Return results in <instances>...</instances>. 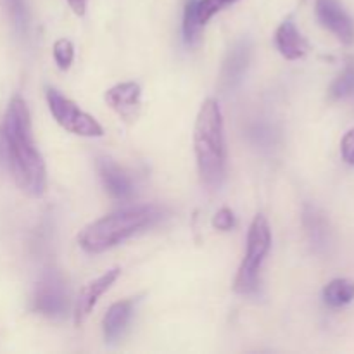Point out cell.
I'll list each match as a JSON object with an SVG mask.
<instances>
[{
    "label": "cell",
    "instance_id": "5bb4252c",
    "mask_svg": "<svg viewBox=\"0 0 354 354\" xmlns=\"http://www.w3.org/2000/svg\"><path fill=\"white\" fill-rule=\"evenodd\" d=\"M131 311H133L131 301H120L107 310L106 317H104V335L107 341H116L123 334L131 318Z\"/></svg>",
    "mask_w": 354,
    "mask_h": 354
},
{
    "label": "cell",
    "instance_id": "603a6c76",
    "mask_svg": "<svg viewBox=\"0 0 354 354\" xmlns=\"http://www.w3.org/2000/svg\"><path fill=\"white\" fill-rule=\"evenodd\" d=\"M341 154H342V159H344L348 165L354 166V128H351V130L342 137Z\"/></svg>",
    "mask_w": 354,
    "mask_h": 354
},
{
    "label": "cell",
    "instance_id": "30bf717a",
    "mask_svg": "<svg viewBox=\"0 0 354 354\" xmlns=\"http://www.w3.org/2000/svg\"><path fill=\"white\" fill-rule=\"evenodd\" d=\"M252 45L249 40H241L232 47L228 52L227 59L221 68V86L225 90H234L244 80V75L248 73L249 62H251Z\"/></svg>",
    "mask_w": 354,
    "mask_h": 354
},
{
    "label": "cell",
    "instance_id": "5b68a950",
    "mask_svg": "<svg viewBox=\"0 0 354 354\" xmlns=\"http://www.w3.org/2000/svg\"><path fill=\"white\" fill-rule=\"evenodd\" d=\"M47 102L52 116L64 130L80 137H102L104 135L102 127L97 123L95 118L80 109L71 99L64 97L57 90H47Z\"/></svg>",
    "mask_w": 354,
    "mask_h": 354
},
{
    "label": "cell",
    "instance_id": "ba28073f",
    "mask_svg": "<svg viewBox=\"0 0 354 354\" xmlns=\"http://www.w3.org/2000/svg\"><path fill=\"white\" fill-rule=\"evenodd\" d=\"M140 86L137 83H118L106 92V102L124 123H133L140 113Z\"/></svg>",
    "mask_w": 354,
    "mask_h": 354
},
{
    "label": "cell",
    "instance_id": "ac0fdd59",
    "mask_svg": "<svg viewBox=\"0 0 354 354\" xmlns=\"http://www.w3.org/2000/svg\"><path fill=\"white\" fill-rule=\"evenodd\" d=\"M354 92V68H348L341 73L337 80L330 86V97L339 100L344 97L351 95Z\"/></svg>",
    "mask_w": 354,
    "mask_h": 354
},
{
    "label": "cell",
    "instance_id": "9a60e30c",
    "mask_svg": "<svg viewBox=\"0 0 354 354\" xmlns=\"http://www.w3.org/2000/svg\"><path fill=\"white\" fill-rule=\"evenodd\" d=\"M324 299L328 306L341 308L354 299V282L348 279H335L324 289Z\"/></svg>",
    "mask_w": 354,
    "mask_h": 354
},
{
    "label": "cell",
    "instance_id": "ffe728a7",
    "mask_svg": "<svg viewBox=\"0 0 354 354\" xmlns=\"http://www.w3.org/2000/svg\"><path fill=\"white\" fill-rule=\"evenodd\" d=\"M237 0H199V6H197V10H199V21L201 24H206L211 17L216 12L223 10L225 7L232 6Z\"/></svg>",
    "mask_w": 354,
    "mask_h": 354
},
{
    "label": "cell",
    "instance_id": "277c9868",
    "mask_svg": "<svg viewBox=\"0 0 354 354\" xmlns=\"http://www.w3.org/2000/svg\"><path fill=\"white\" fill-rule=\"evenodd\" d=\"M272 248V230L268 220L263 214L252 220L248 235V251H245L242 265L239 268L234 289L239 294H251L258 287V275L266 254Z\"/></svg>",
    "mask_w": 354,
    "mask_h": 354
},
{
    "label": "cell",
    "instance_id": "2e32d148",
    "mask_svg": "<svg viewBox=\"0 0 354 354\" xmlns=\"http://www.w3.org/2000/svg\"><path fill=\"white\" fill-rule=\"evenodd\" d=\"M197 6H199V0H187L185 10H183V38L187 44H194L199 38L201 28H203Z\"/></svg>",
    "mask_w": 354,
    "mask_h": 354
},
{
    "label": "cell",
    "instance_id": "52a82bcc",
    "mask_svg": "<svg viewBox=\"0 0 354 354\" xmlns=\"http://www.w3.org/2000/svg\"><path fill=\"white\" fill-rule=\"evenodd\" d=\"M318 21L344 45L354 41V21L339 0H317Z\"/></svg>",
    "mask_w": 354,
    "mask_h": 354
},
{
    "label": "cell",
    "instance_id": "d6986e66",
    "mask_svg": "<svg viewBox=\"0 0 354 354\" xmlns=\"http://www.w3.org/2000/svg\"><path fill=\"white\" fill-rule=\"evenodd\" d=\"M54 59L55 64H57L59 69H62V71L69 69V66L73 64V59H75V47H73V44L68 38H61V40L55 41Z\"/></svg>",
    "mask_w": 354,
    "mask_h": 354
},
{
    "label": "cell",
    "instance_id": "cb8c5ba5",
    "mask_svg": "<svg viewBox=\"0 0 354 354\" xmlns=\"http://www.w3.org/2000/svg\"><path fill=\"white\" fill-rule=\"evenodd\" d=\"M68 3L76 16H83V14H85L86 0H68Z\"/></svg>",
    "mask_w": 354,
    "mask_h": 354
},
{
    "label": "cell",
    "instance_id": "7402d4cb",
    "mask_svg": "<svg viewBox=\"0 0 354 354\" xmlns=\"http://www.w3.org/2000/svg\"><path fill=\"white\" fill-rule=\"evenodd\" d=\"M213 227L221 232H228L235 227V214L228 207H221L213 218Z\"/></svg>",
    "mask_w": 354,
    "mask_h": 354
},
{
    "label": "cell",
    "instance_id": "d4e9b609",
    "mask_svg": "<svg viewBox=\"0 0 354 354\" xmlns=\"http://www.w3.org/2000/svg\"><path fill=\"white\" fill-rule=\"evenodd\" d=\"M3 151H6V147H2V142H0V159H2V156H3Z\"/></svg>",
    "mask_w": 354,
    "mask_h": 354
},
{
    "label": "cell",
    "instance_id": "7c38bea8",
    "mask_svg": "<svg viewBox=\"0 0 354 354\" xmlns=\"http://www.w3.org/2000/svg\"><path fill=\"white\" fill-rule=\"evenodd\" d=\"M275 41L280 54L289 61H297V59L304 57L308 52L306 38L301 35V31L297 30L292 21H283L280 24L275 35Z\"/></svg>",
    "mask_w": 354,
    "mask_h": 354
},
{
    "label": "cell",
    "instance_id": "6da1fadb",
    "mask_svg": "<svg viewBox=\"0 0 354 354\" xmlns=\"http://www.w3.org/2000/svg\"><path fill=\"white\" fill-rule=\"evenodd\" d=\"M3 140L10 169L24 194L40 197L47 189V171L31 133V118L26 102L14 97L3 120Z\"/></svg>",
    "mask_w": 354,
    "mask_h": 354
},
{
    "label": "cell",
    "instance_id": "3957f363",
    "mask_svg": "<svg viewBox=\"0 0 354 354\" xmlns=\"http://www.w3.org/2000/svg\"><path fill=\"white\" fill-rule=\"evenodd\" d=\"M162 213L156 206H135L93 221L78 235V244L88 254H100L116 248L128 237L161 220Z\"/></svg>",
    "mask_w": 354,
    "mask_h": 354
},
{
    "label": "cell",
    "instance_id": "8fae6325",
    "mask_svg": "<svg viewBox=\"0 0 354 354\" xmlns=\"http://www.w3.org/2000/svg\"><path fill=\"white\" fill-rule=\"evenodd\" d=\"M97 169H99L100 180L107 192L120 201H128L133 196V185L128 178L127 173L109 158H99L97 161Z\"/></svg>",
    "mask_w": 354,
    "mask_h": 354
},
{
    "label": "cell",
    "instance_id": "9c48e42d",
    "mask_svg": "<svg viewBox=\"0 0 354 354\" xmlns=\"http://www.w3.org/2000/svg\"><path fill=\"white\" fill-rule=\"evenodd\" d=\"M121 270L120 268H113L109 272L102 273L99 279L92 280V282L86 283L82 290H80L78 301H76V308H75V324L82 325L83 322L88 318V315L92 313V310L95 308V304L99 303L100 296L104 292L111 289L114 282L120 277Z\"/></svg>",
    "mask_w": 354,
    "mask_h": 354
},
{
    "label": "cell",
    "instance_id": "44dd1931",
    "mask_svg": "<svg viewBox=\"0 0 354 354\" xmlns=\"http://www.w3.org/2000/svg\"><path fill=\"white\" fill-rule=\"evenodd\" d=\"M248 135L252 140V144L261 145V147H272V144L275 142V131H273L268 124H254V127H251Z\"/></svg>",
    "mask_w": 354,
    "mask_h": 354
},
{
    "label": "cell",
    "instance_id": "e0dca14e",
    "mask_svg": "<svg viewBox=\"0 0 354 354\" xmlns=\"http://www.w3.org/2000/svg\"><path fill=\"white\" fill-rule=\"evenodd\" d=\"M7 14H9L12 26L19 35H24L28 31V23H30V14H28L26 0H3Z\"/></svg>",
    "mask_w": 354,
    "mask_h": 354
},
{
    "label": "cell",
    "instance_id": "8992f818",
    "mask_svg": "<svg viewBox=\"0 0 354 354\" xmlns=\"http://www.w3.org/2000/svg\"><path fill=\"white\" fill-rule=\"evenodd\" d=\"M69 292L64 279L54 270L44 273L37 283L33 296V310L47 318H62L68 313Z\"/></svg>",
    "mask_w": 354,
    "mask_h": 354
},
{
    "label": "cell",
    "instance_id": "4fadbf2b",
    "mask_svg": "<svg viewBox=\"0 0 354 354\" xmlns=\"http://www.w3.org/2000/svg\"><path fill=\"white\" fill-rule=\"evenodd\" d=\"M303 223L304 228H306L308 239H310L311 244H313L318 251H324V249L330 244V227H328V221L325 220L324 214H322L317 207L308 204V206L304 207Z\"/></svg>",
    "mask_w": 354,
    "mask_h": 354
},
{
    "label": "cell",
    "instance_id": "7a4b0ae2",
    "mask_svg": "<svg viewBox=\"0 0 354 354\" xmlns=\"http://www.w3.org/2000/svg\"><path fill=\"white\" fill-rule=\"evenodd\" d=\"M194 151L201 180L209 189H218L225 178V135L223 116L214 99L204 100L196 120Z\"/></svg>",
    "mask_w": 354,
    "mask_h": 354
}]
</instances>
